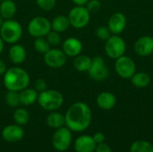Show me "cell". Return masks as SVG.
I'll use <instances>...</instances> for the list:
<instances>
[{"label":"cell","mask_w":153,"mask_h":152,"mask_svg":"<svg viewBox=\"0 0 153 152\" xmlns=\"http://www.w3.org/2000/svg\"><path fill=\"white\" fill-rule=\"evenodd\" d=\"M46 39L48 41V43L50 44V46L53 47H56L57 46L62 44V39H61L60 33L56 32L53 30H51L48 33V35L46 36Z\"/></svg>","instance_id":"f1b7e54d"},{"label":"cell","mask_w":153,"mask_h":152,"mask_svg":"<svg viewBox=\"0 0 153 152\" xmlns=\"http://www.w3.org/2000/svg\"><path fill=\"white\" fill-rule=\"evenodd\" d=\"M37 102L44 110L49 112L56 111L64 104V96L56 90L47 89L46 90L39 93Z\"/></svg>","instance_id":"3957f363"},{"label":"cell","mask_w":153,"mask_h":152,"mask_svg":"<svg viewBox=\"0 0 153 152\" xmlns=\"http://www.w3.org/2000/svg\"><path fill=\"white\" fill-rule=\"evenodd\" d=\"M96 103L98 107L103 110H110L117 104L116 96L109 91H103L100 93L96 99Z\"/></svg>","instance_id":"ac0fdd59"},{"label":"cell","mask_w":153,"mask_h":152,"mask_svg":"<svg viewBox=\"0 0 153 152\" xmlns=\"http://www.w3.org/2000/svg\"><path fill=\"white\" fill-rule=\"evenodd\" d=\"M70 22L67 16L64 14H59L54 17V19L51 21V30L62 33L66 31L70 27Z\"/></svg>","instance_id":"44dd1931"},{"label":"cell","mask_w":153,"mask_h":152,"mask_svg":"<svg viewBox=\"0 0 153 152\" xmlns=\"http://www.w3.org/2000/svg\"><path fill=\"white\" fill-rule=\"evenodd\" d=\"M65 126L72 132L81 133L89 128L92 120L91 108L82 101L72 104L65 115Z\"/></svg>","instance_id":"6da1fadb"},{"label":"cell","mask_w":153,"mask_h":152,"mask_svg":"<svg viewBox=\"0 0 153 152\" xmlns=\"http://www.w3.org/2000/svg\"><path fill=\"white\" fill-rule=\"evenodd\" d=\"M91 61H92V58H91L90 56L80 54L79 56L74 57L73 65L76 71L84 73V72L89 71L91 65Z\"/></svg>","instance_id":"603a6c76"},{"label":"cell","mask_w":153,"mask_h":152,"mask_svg":"<svg viewBox=\"0 0 153 152\" xmlns=\"http://www.w3.org/2000/svg\"><path fill=\"white\" fill-rule=\"evenodd\" d=\"M20 103L24 107L31 106L38 100L39 92L34 88H25L19 92Z\"/></svg>","instance_id":"d6986e66"},{"label":"cell","mask_w":153,"mask_h":152,"mask_svg":"<svg viewBox=\"0 0 153 152\" xmlns=\"http://www.w3.org/2000/svg\"><path fill=\"white\" fill-rule=\"evenodd\" d=\"M22 34L23 29L22 24L14 19L4 20L0 27V37L4 43L9 45L18 43L22 39Z\"/></svg>","instance_id":"277c9868"},{"label":"cell","mask_w":153,"mask_h":152,"mask_svg":"<svg viewBox=\"0 0 153 152\" xmlns=\"http://www.w3.org/2000/svg\"><path fill=\"white\" fill-rule=\"evenodd\" d=\"M47 125L53 129H58L65 125V116L56 111H51L47 116Z\"/></svg>","instance_id":"7402d4cb"},{"label":"cell","mask_w":153,"mask_h":152,"mask_svg":"<svg viewBox=\"0 0 153 152\" xmlns=\"http://www.w3.org/2000/svg\"><path fill=\"white\" fill-rule=\"evenodd\" d=\"M97 144L92 136L81 135L79 136L74 144V151L76 152H94Z\"/></svg>","instance_id":"e0dca14e"},{"label":"cell","mask_w":153,"mask_h":152,"mask_svg":"<svg viewBox=\"0 0 153 152\" xmlns=\"http://www.w3.org/2000/svg\"><path fill=\"white\" fill-rule=\"evenodd\" d=\"M95 34L97 36V38L100 40H104L106 41L107 39H109V37L112 35L111 31L109 30L108 26H100L96 29Z\"/></svg>","instance_id":"4dcf8cb0"},{"label":"cell","mask_w":153,"mask_h":152,"mask_svg":"<svg viewBox=\"0 0 153 152\" xmlns=\"http://www.w3.org/2000/svg\"><path fill=\"white\" fill-rule=\"evenodd\" d=\"M70 25L74 29H82L86 27L91 21V13L85 6L75 5L68 13L67 15Z\"/></svg>","instance_id":"5b68a950"},{"label":"cell","mask_w":153,"mask_h":152,"mask_svg":"<svg viewBox=\"0 0 153 152\" xmlns=\"http://www.w3.org/2000/svg\"><path fill=\"white\" fill-rule=\"evenodd\" d=\"M85 7L91 13H97L101 8V3L100 0H89L85 4Z\"/></svg>","instance_id":"1f68e13d"},{"label":"cell","mask_w":153,"mask_h":152,"mask_svg":"<svg viewBox=\"0 0 153 152\" xmlns=\"http://www.w3.org/2000/svg\"><path fill=\"white\" fill-rule=\"evenodd\" d=\"M35 2L38 7L45 12L52 11L56 5V0H35Z\"/></svg>","instance_id":"f546056e"},{"label":"cell","mask_w":153,"mask_h":152,"mask_svg":"<svg viewBox=\"0 0 153 152\" xmlns=\"http://www.w3.org/2000/svg\"><path fill=\"white\" fill-rule=\"evenodd\" d=\"M44 56V63L46 65L52 69H59L62 68L67 61V56L64 53V51L57 47L50 48Z\"/></svg>","instance_id":"8fae6325"},{"label":"cell","mask_w":153,"mask_h":152,"mask_svg":"<svg viewBox=\"0 0 153 152\" xmlns=\"http://www.w3.org/2000/svg\"><path fill=\"white\" fill-rule=\"evenodd\" d=\"M126 44L123 38L118 35H111L105 43V52L109 58L117 59L125 55Z\"/></svg>","instance_id":"ba28073f"},{"label":"cell","mask_w":153,"mask_h":152,"mask_svg":"<svg viewBox=\"0 0 153 152\" xmlns=\"http://www.w3.org/2000/svg\"><path fill=\"white\" fill-rule=\"evenodd\" d=\"M126 17L123 13L117 12L113 13L108 22V27L113 35H119L126 27Z\"/></svg>","instance_id":"4fadbf2b"},{"label":"cell","mask_w":153,"mask_h":152,"mask_svg":"<svg viewBox=\"0 0 153 152\" xmlns=\"http://www.w3.org/2000/svg\"><path fill=\"white\" fill-rule=\"evenodd\" d=\"M93 137V140L95 141L96 144H100V143H102V142H105V135L104 133H102L101 132H98V133H95L94 135L92 136Z\"/></svg>","instance_id":"e575fe53"},{"label":"cell","mask_w":153,"mask_h":152,"mask_svg":"<svg viewBox=\"0 0 153 152\" xmlns=\"http://www.w3.org/2000/svg\"><path fill=\"white\" fill-rule=\"evenodd\" d=\"M4 21V18H3V17H2V16L0 15V27H1V25L3 24Z\"/></svg>","instance_id":"f35d334b"},{"label":"cell","mask_w":153,"mask_h":152,"mask_svg":"<svg viewBox=\"0 0 153 152\" xmlns=\"http://www.w3.org/2000/svg\"><path fill=\"white\" fill-rule=\"evenodd\" d=\"M130 152H153V144L144 140H137L130 146Z\"/></svg>","instance_id":"d4e9b609"},{"label":"cell","mask_w":153,"mask_h":152,"mask_svg":"<svg viewBox=\"0 0 153 152\" xmlns=\"http://www.w3.org/2000/svg\"><path fill=\"white\" fill-rule=\"evenodd\" d=\"M24 136L23 128L17 125H8L2 130V138L7 142H17Z\"/></svg>","instance_id":"5bb4252c"},{"label":"cell","mask_w":153,"mask_h":152,"mask_svg":"<svg viewBox=\"0 0 153 152\" xmlns=\"http://www.w3.org/2000/svg\"><path fill=\"white\" fill-rule=\"evenodd\" d=\"M4 101L6 105H8L11 108H17L20 103V96L19 92L13 91V90H7L5 96H4Z\"/></svg>","instance_id":"83f0119b"},{"label":"cell","mask_w":153,"mask_h":152,"mask_svg":"<svg viewBox=\"0 0 153 152\" xmlns=\"http://www.w3.org/2000/svg\"><path fill=\"white\" fill-rule=\"evenodd\" d=\"M2 1H4V0H0V2H2Z\"/></svg>","instance_id":"ab89813d"},{"label":"cell","mask_w":153,"mask_h":152,"mask_svg":"<svg viewBox=\"0 0 153 152\" xmlns=\"http://www.w3.org/2000/svg\"><path fill=\"white\" fill-rule=\"evenodd\" d=\"M116 73L124 79H131L136 72L134 61L128 56H122L116 59L115 62Z\"/></svg>","instance_id":"30bf717a"},{"label":"cell","mask_w":153,"mask_h":152,"mask_svg":"<svg viewBox=\"0 0 153 152\" xmlns=\"http://www.w3.org/2000/svg\"><path fill=\"white\" fill-rule=\"evenodd\" d=\"M8 58L15 65H22L27 59V50L19 43L13 44L8 49Z\"/></svg>","instance_id":"9a60e30c"},{"label":"cell","mask_w":153,"mask_h":152,"mask_svg":"<svg viewBox=\"0 0 153 152\" xmlns=\"http://www.w3.org/2000/svg\"><path fill=\"white\" fill-rule=\"evenodd\" d=\"M33 47L38 53L44 55L51 48V46L48 43V41L47 40L46 37H39V38L34 39Z\"/></svg>","instance_id":"4316f807"},{"label":"cell","mask_w":153,"mask_h":152,"mask_svg":"<svg viewBox=\"0 0 153 152\" xmlns=\"http://www.w3.org/2000/svg\"><path fill=\"white\" fill-rule=\"evenodd\" d=\"M88 73L89 76L96 82H103L108 78L109 70L102 56H97L92 58Z\"/></svg>","instance_id":"9c48e42d"},{"label":"cell","mask_w":153,"mask_h":152,"mask_svg":"<svg viewBox=\"0 0 153 152\" xmlns=\"http://www.w3.org/2000/svg\"><path fill=\"white\" fill-rule=\"evenodd\" d=\"M33 88L39 93V92L44 91V90H46L48 89V83H47V82H46L45 79H43V78H38L34 82Z\"/></svg>","instance_id":"d6a6232c"},{"label":"cell","mask_w":153,"mask_h":152,"mask_svg":"<svg viewBox=\"0 0 153 152\" xmlns=\"http://www.w3.org/2000/svg\"><path fill=\"white\" fill-rule=\"evenodd\" d=\"M131 82L133 85L136 88H145L147 87L151 82V77L147 73L144 72H138L131 77Z\"/></svg>","instance_id":"cb8c5ba5"},{"label":"cell","mask_w":153,"mask_h":152,"mask_svg":"<svg viewBox=\"0 0 153 152\" xmlns=\"http://www.w3.org/2000/svg\"><path fill=\"white\" fill-rule=\"evenodd\" d=\"M75 5H82V6H85V4H87V2L89 0H71Z\"/></svg>","instance_id":"8d00e7d4"},{"label":"cell","mask_w":153,"mask_h":152,"mask_svg":"<svg viewBox=\"0 0 153 152\" xmlns=\"http://www.w3.org/2000/svg\"><path fill=\"white\" fill-rule=\"evenodd\" d=\"M152 55H153V53H152Z\"/></svg>","instance_id":"60d3db41"},{"label":"cell","mask_w":153,"mask_h":152,"mask_svg":"<svg viewBox=\"0 0 153 152\" xmlns=\"http://www.w3.org/2000/svg\"><path fill=\"white\" fill-rule=\"evenodd\" d=\"M94 152H112V150H111V147L108 144H107L105 142H102V143L97 144Z\"/></svg>","instance_id":"836d02e7"},{"label":"cell","mask_w":153,"mask_h":152,"mask_svg":"<svg viewBox=\"0 0 153 152\" xmlns=\"http://www.w3.org/2000/svg\"><path fill=\"white\" fill-rule=\"evenodd\" d=\"M13 121L15 122V124L22 126V125H25L29 122L30 113L26 108H18L14 110L13 115Z\"/></svg>","instance_id":"484cf974"},{"label":"cell","mask_w":153,"mask_h":152,"mask_svg":"<svg viewBox=\"0 0 153 152\" xmlns=\"http://www.w3.org/2000/svg\"><path fill=\"white\" fill-rule=\"evenodd\" d=\"M30 82V76L29 73L24 68L18 65L7 68L3 75V84L7 90L20 92L29 87Z\"/></svg>","instance_id":"7a4b0ae2"},{"label":"cell","mask_w":153,"mask_h":152,"mask_svg":"<svg viewBox=\"0 0 153 152\" xmlns=\"http://www.w3.org/2000/svg\"><path fill=\"white\" fill-rule=\"evenodd\" d=\"M7 70V65L5 64V62L0 58V76H3L4 74V73Z\"/></svg>","instance_id":"d590c367"},{"label":"cell","mask_w":153,"mask_h":152,"mask_svg":"<svg viewBox=\"0 0 153 152\" xmlns=\"http://www.w3.org/2000/svg\"><path fill=\"white\" fill-rule=\"evenodd\" d=\"M61 45V49L64 51L67 57H75L79 56L83 48L82 42L75 37H70L65 39Z\"/></svg>","instance_id":"7c38bea8"},{"label":"cell","mask_w":153,"mask_h":152,"mask_svg":"<svg viewBox=\"0 0 153 152\" xmlns=\"http://www.w3.org/2000/svg\"><path fill=\"white\" fill-rule=\"evenodd\" d=\"M134 51L141 56H147L153 53V38L152 36H142L134 43Z\"/></svg>","instance_id":"2e32d148"},{"label":"cell","mask_w":153,"mask_h":152,"mask_svg":"<svg viewBox=\"0 0 153 152\" xmlns=\"http://www.w3.org/2000/svg\"><path fill=\"white\" fill-rule=\"evenodd\" d=\"M4 41L3 40V39L0 37V55L3 53V51H4Z\"/></svg>","instance_id":"74e56055"},{"label":"cell","mask_w":153,"mask_h":152,"mask_svg":"<svg viewBox=\"0 0 153 152\" xmlns=\"http://www.w3.org/2000/svg\"><path fill=\"white\" fill-rule=\"evenodd\" d=\"M73 135L72 131L66 126L56 129L52 136V145L57 151L63 152L67 151L72 144Z\"/></svg>","instance_id":"52a82bcc"},{"label":"cell","mask_w":153,"mask_h":152,"mask_svg":"<svg viewBox=\"0 0 153 152\" xmlns=\"http://www.w3.org/2000/svg\"><path fill=\"white\" fill-rule=\"evenodd\" d=\"M27 30L32 38L46 37L51 30V22L44 16L33 17L27 25Z\"/></svg>","instance_id":"8992f818"},{"label":"cell","mask_w":153,"mask_h":152,"mask_svg":"<svg viewBox=\"0 0 153 152\" xmlns=\"http://www.w3.org/2000/svg\"><path fill=\"white\" fill-rule=\"evenodd\" d=\"M17 13V5L13 0H4L0 2V15L4 20L13 19Z\"/></svg>","instance_id":"ffe728a7"}]
</instances>
